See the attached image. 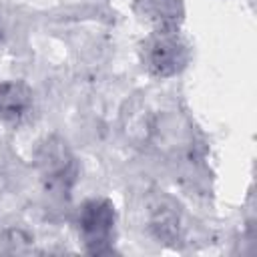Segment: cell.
Returning <instances> with one entry per match:
<instances>
[{"label": "cell", "instance_id": "cell-6", "mask_svg": "<svg viewBox=\"0 0 257 257\" xmlns=\"http://www.w3.org/2000/svg\"><path fill=\"white\" fill-rule=\"evenodd\" d=\"M151 229L163 241H173L179 233V209L167 195L151 203Z\"/></svg>", "mask_w": 257, "mask_h": 257}, {"label": "cell", "instance_id": "cell-1", "mask_svg": "<svg viewBox=\"0 0 257 257\" xmlns=\"http://www.w3.org/2000/svg\"><path fill=\"white\" fill-rule=\"evenodd\" d=\"M36 169L46 189L68 195L78 179V163L64 139L52 135L40 143L34 155Z\"/></svg>", "mask_w": 257, "mask_h": 257}, {"label": "cell", "instance_id": "cell-3", "mask_svg": "<svg viewBox=\"0 0 257 257\" xmlns=\"http://www.w3.org/2000/svg\"><path fill=\"white\" fill-rule=\"evenodd\" d=\"M114 205L108 199L96 197L88 199L80 207L78 215V227L80 237L84 241V247L90 255H104L110 253V241L114 235Z\"/></svg>", "mask_w": 257, "mask_h": 257}, {"label": "cell", "instance_id": "cell-2", "mask_svg": "<svg viewBox=\"0 0 257 257\" xmlns=\"http://www.w3.org/2000/svg\"><path fill=\"white\" fill-rule=\"evenodd\" d=\"M189 46L179 30H155L143 42V62L157 78H171L189 64Z\"/></svg>", "mask_w": 257, "mask_h": 257}, {"label": "cell", "instance_id": "cell-7", "mask_svg": "<svg viewBox=\"0 0 257 257\" xmlns=\"http://www.w3.org/2000/svg\"><path fill=\"white\" fill-rule=\"evenodd\" d=\"M0 38H2V24H0Z\"/></svg>", "mask_w": 257, "mask_h": 257}, {"label": "cell", "instance_id": "cell-5", "mask_svg": "<svg viewBox=\"0 0 257 257\" xmlns=\"http://www.w3.org/2000/svg\"><path fill=\"white\" fill-rule=\"evenodd\" d=\"M32 106V90L18 80L0 84V120H20Z\"/></svg>", "mask_w": 257, "mask_h": 257}, {"label": "cell", "instance_id": "cell-4", "mask_svg": "<svg viewBox=\"0 0 257 257\" xmlns=\"http://www.w3.org/2000/svg\"><path fill=\"white\" fill-rule=\"evenodd\" d=\"M137 10L155 30H179L183 20L181 0H137Z\"/></svg>", "mask_w": 257, "mask_h": 257}]
</instances>
